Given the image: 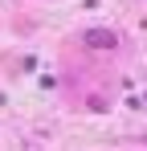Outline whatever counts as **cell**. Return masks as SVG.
Wrapping results in <instances>:
<instances>
[{"instance_id": "1", "label": "cell", "mask_w": 147, "mask_h": 151, "mask_svg": "<svg viewBox=\"0 0 147 151\" xmlns=\"http://www.w3.org/2000/svg\"><path fill=\"white\" fill-rule=\"evenodd\" d=\"M90 49H115L119 45V37L110 33V29H86V37H82Z\"/></svg>"}]
</instances>
